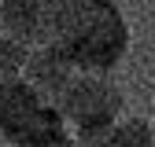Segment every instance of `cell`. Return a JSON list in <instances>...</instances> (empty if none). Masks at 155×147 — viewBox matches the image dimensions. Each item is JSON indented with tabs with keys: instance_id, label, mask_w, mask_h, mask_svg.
I'll return each mask as SVG.
<instances>
[{
	"instance_id": "obj_8",
	"label": "cell",
	"mask_w": 155,
	"mask_h": 147,
	"mask_svg": "<svg viewBox=\"0 0 155 147\" xmlns=\"http://www.w3.org/2000/svg\"><path fill=\"white\" fill-rule=\"evenodd\" d=\"M33 147H78V136L70 133H59V136H48V140H41V143H33Z\"/></svg>"
},
{
	"instance_id": "obj_3",
	"label": "cell",
	"mask_w": 155,
	"mask_h": 147,
	"mask_svg": "<svg viewBox=\"0 0 155 147\" xmlns=\"http://www.w3.org/2000/svg\"><path fill=\"white\" fill-rule=\"evenodd\" d=\"M55 107H59L63 121L70 125V133L78 140H85V136L104 133L114 118H122L126 96H122V88L111 81V74L78 70L70 77V85L59 92Z\"/></svg>"
},
{
	"instance_id": "obj_7",
	"label": "cell",
	"mask_w": 155,
	"mask_h": 147,
	"mask_svg": "<svg viewBox=\"0 0 155 147\" xmlns=\"http://www.w3.org/2000/svg\"><path fill=\"white\" fill-rule=\"evenodd\" d=\"M26 55H30V44H22L18 37H11V33L0 30V77H15V74H22Z\"/></svg>"
},
{
	"instance_id": "obj_6",
	"label": "cell",
	"mask_w": 155,
	"mask_h": 147,
	"mask_svg": "<svg viewBox=\"0 0 155 147\" xmlns=\"http://www.w3.org/2000/svg\"><path fill=\"white\" fill-rule=\"evenodd\" d=\"M78 147H155V125L148 118H114L104 133L78 140Z\"/></svg>"
},
{
	"instance_id": "obj_4",
	"label": "cell",
	"mask_w": 155,
	"mask_h": 147,
	"mask_svg": "<svg viewBox=\"0 0 155 147\" xmlns=\"http://www.w3.org/2000/svg\"><path fill=\"white\" fill-rule=\"evenodd\" d=\"M63 0H0V30L22 44H48L59 33Z\"/></svg>"
},
{
	"instance_id": "obj_1",
	"label": "cell",
	"mask_w": 155,
	"mask_h": 147,
	"mask_svg": "<svg viewBox=\"0 0 155 147\" xmlns=\"http://www.w3.org/2000/svg\"><path fill=\"white\" fill-rule=\"evenodd\" d=\"M55 41L78 70L111 74L129 52V22L114 0H63Z\"/></svg>"
},
{
	"instance_id": "obj_5",
	"label": "cell",
	"mask_w": 155,
	"mask_h": 147,
	"mask_svg": "<svg viewBox=\"0 0 155 147\" xmlns=\"http://www.w3.org/2000/svg\"><path fill=\"white\" fill-rule=\"evenodd\" d=\"M78 74L74 59L63 52L59 41H48V44H33L26 55V66H22V77L41 92L45 99H59V92L70 85V77Z\"/></svg>"
},
{
	"instance_id": "obj_2",
	"label": "cell",
	"mask_w": 155,
	"mask_h": 147,
	"mask_svg": "<svg viewBox=\"0 0 155 147\" xmlns=\"http://www.w3.org/2000/svg\"><path fill=\"white\" fill-rule=\"evenodd\" d=\"M59 107L45 99L22 74L0 77V140L11 147H33L48 136L67 133Z\"/></svg>"
}]
</instances>
